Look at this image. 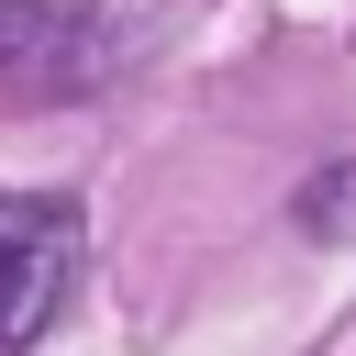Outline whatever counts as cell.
<instances>
[{"mask_svg": "<svg viewBox=\"0 0 356 356\" xmlns=\"http://www.w3.org/2000/svg\"><path fill=\"white\" fill-rule=\"evenodd\" d=\"M0 234H11V312H0V345H11V356H33V345H44V323L67 312V278H78L89 234H78V211H67V200H33V189L0 211Z\"/></svg>", "mask_w": 356, "mask_h": 356, "instance_id": "6da1fadb", "label": "cell"}, {"mask_svg": "<svg viewBox=\"0 0 356 356\" xmlns=\"http://www.w3.org/2000/svg\"><path fill=\"white\" fill-rule=\"evenodd\" d=\"M122 67V33L89 22V11H44V0H11V89L22 100H56V89H89Z\"/></svg>", "mask_w": 356, "mask_h": 356, "instance_id": "7a4b0ae2", "label": "cell"}, {"mask_svg": "<svg viewBox=\"0 0 356 356\" xmlns=\"http://www.w3.org/2000/svg\"><path fill=\"white\" fill-rule=\"evenodd\" d=\"M300 222H312L323 245H345V234H356V167H323V178L300 189Z\"/></svg>", "mask_w": 356, "mask_h": 356, "instance_id": "3957f363", "label": "cell"}]
</instances>
